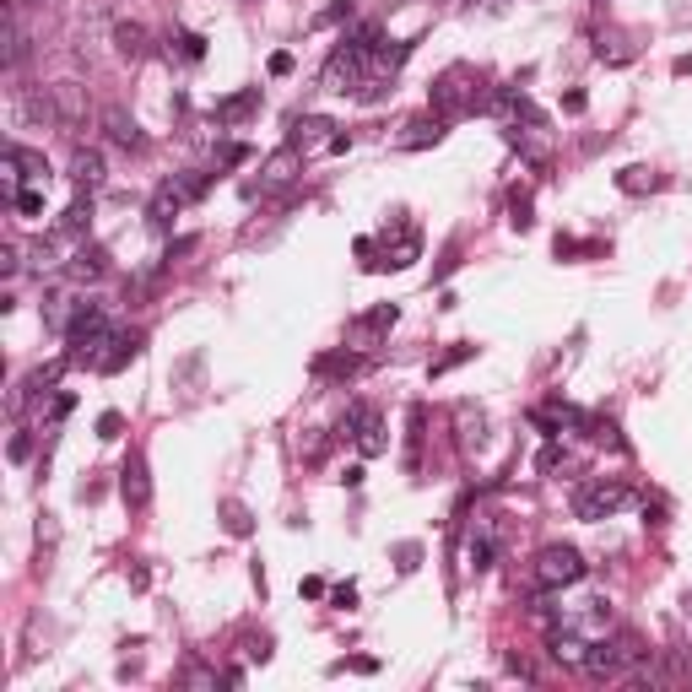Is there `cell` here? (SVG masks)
<instances>
[{"mask_svg":"<svg viewBox=\"0 0 692 692\" xmlns=\"http://www.w3.org/2000/svg\"><path fill=\"white\" fill-rule=\"evenodd\" d=\"M17 211H22V217H38V211H44V190H33V184H28V190H17Z\"/></svg>","mask_w":692,"mask_h":692,"instance_id":"18","label":"cell"},{"mask_svg":"<svg viewBox=\"0 0 692 692\" xmlns=\"http://www.w3.org/2000/svg\"><path fill=\"white\" fill-rule=\"evenodd\" d=\"M184 682H190V687H217V676H211V671H201V665H195V671L184 676Z\"/></svg>","mask_w":692,"mask_h":692,"instance_id":"27","label":"cell"},{"mask_svg":"<svg viewBox=\"0 0 692 692\" xmlns=\"http://www.w3.org/2000/svg\"><path fill=\"white\" fill-rule=\"evenodd\" d=\"M71 179H76V190H82V195H92L103 184V157L92 152V146H82V152L71 157Z\"/></svg>","mask_w":692,"mask_h":692,"instance_id":"8","label":"cell"},{"mask_svg":"<svg viewBox=\"0 0 692 692\" xmlns=\"http://www.w3.org/2000/svg\"><path fill=\"white\" fill-rule=\"evenodd\" d=\"M465 557H471L476 574H482V568H492V557H498V541H492V530H482V536L465 541Z\"/></svg>","mask_w":692,"mask_h":692,"instance_id":"13","label":"cell"},{"mask_svg":"<svg viewBox=\"0 0 692 692\" xmlns=\"http://www.w3.org/2000/svg\"><path fill=\"white\" fill-rule=\"evenodd\" d=\"M179 49H184V60H201V55H206V38H201V33H184Z\"/></svg>","mask_w":692,"mask_h":692,"instance_id":"22","label":"cell"},{"mask_svg":"<svg viewBox=\"0 0 692 692\" xmlns=\"http://www.w3.org/2000/svg\"><path fill=\"white\" fill-rule=\"evenodd\" d=\"M119 492H125L130 509H146V498H152V482H146V460L130 455L125 471H119Z\"/></svg>","mask_w":692,"mask_h":692,"instance_id":"6","label":"cell"},{"mask_svg":"<svg viewBox=\"0 0 692 692\" xmlns=\"http://www.w3.org/2000/svg\"><path fill=\"white\" fill-rule=\"evenodd\" d=\"M184 206V195H179V184H163V190H157L152 195V222H157V228H163V222H173V211H179Z\"/></svg>","mask_w":692,"mask_h":692,"instance_id":"12","label":"cell"},{"mask_svg":"<svg viewBox=\"0 0 692 692\" xmlns=\"http://www.w3.org/2000/svg\"><path fill=\"white\" fill-rule=\"evenodd\" d=\"M390 325H395V303H384V309L357 319V330H363V336H379V330H390Z\"/></svg>","mask_w":692,"mask_h":692,"instance_id":"17","label":"cell"},{"mask_svg":"<svg viewBox=\"0 0 692 692\" xmlns=\"http://www.w3.org/2000/svg\"><path fill=\"white\" fill-rule=\"evenodd\" d=\"M103 130H109V141L125 146V152H136V146H141V125L125 109H103Z\"/></svg>","mask_w":692,"mask_h":692,"instance_id":"9","label":"cell"},{"mask_svg":"<svg viewBox=\"0 0 692 692\" xmlns=\"http://www.w3.org/2000/svg\"><path fill=\"white\" fill-rule=\"evenodd\" d=\"M433 141H444V119H411V125H406V136L401 141H395V146H401V152H422V146H433Z\"/></svg>","mask_w":692,"mask_h":692,"instance_id":"10","label":"cell"},{"mask_svg":"<svg viewBox=\"0 0 692 692\" xmlns=\"http://www.w3.org/2000/svg\"><path fill=\"white\" fill-rule=\"evenodd\" d=\"M119 428H125L119 411H103V417H98V438H119Z\"/></svg>","mask_w":692,"mask_h":692,"instance_id":"21","label":"cell"},{"mask_svg":"<svg viewBox=\"0 0 692 692\" xmlns=\"http://www.w3.org/2000/svg\"><path fill=\"white\" fill-rule=\"evenodd\" d=\"M319 374H357V357H319Z\"/></svg>","mask_w":692,"mask_h":692,"instance_id":"19","label":"cell"},{"mask_svg":"<svg viewBox=\"0 0 692 692\" xmlns=\"http://www.w3.org/2000/svg\"><path fill=\"white\" fill-rule=\"evenodd\" d=\"M584 574H590V563H584L579 547H541L536 563H530L536 590H568V584H579Z\"/></svg>","mask_w":692,"mask_h":692,"instance_id":"1","label":"cell"},{"mask_svg":"<svg viewBox=\"0 0 692 692\" xmlns=\"http://www.w3.org/2000/svg\"><path fill=\"white\" fill-rule=\"evenodd\" d=\"M255 109H260V87H244V92H233V98L217 103V125H244Z\"/></svg>","mask_w":692,"mask_h":692,"instance_id":"7","label":"cell"},{"mask_svg":"<svg viewBox=\"0 0 692 692\" xmlns=\"http://www.w3.org/2000/svg\"><path fill=\"white\" fill-rule=\"evenodd\" d=\"M228 530H233V536H244V530H249V519H244V509H238V503L228 509Z\"/></svg>","mask_w":692,"mask_h":692,"instance_id":"26","label":"cell"},{"mask_svg":"<svg viewBox=\"0 0 692 692\" xmlns=\"http://www.w3.org/2000/svg\"><path fill=\"white\" fill-rule=\"evenodd\" d=\"M341 433L357 438L363 455H384V422H379L374 406H352V411H346V422H341Z\"/></svg>","mask_w":692,"mask_h":692,"instance_id":"4","label":"cell"},{"mask_svg":"<svg viewBox=\"0 0 692 692\" xmlns=\"http://www.w3.org/2000/svg\"><path fill=\"white\" fill-rule=\"evenodd\" d=\"M476 109V87H465V71H449L433 82V114L438 119H455Z\"/></svg>","mask_w":692,"mask_h":692,"instance_id":"3","label":"cell"},{"mask_svg":"<svg viewBox=\"0 0 692 692\" xmlns=\"http://www.w3.org/2000/svg\"><path fill=\"white\" fill-rule=\"evenodd\" d=\"M676 76H692V55H687V60H676Z\"/></svg>","mask_w":692,"mask_h":692,"instance_id":"28","label":"cell"},{"mask_svg":"<svg viewBox=\"0 0 692 692\" xmlns=\"http://www.w3.org/2000/svg\"><path fill=\"white\" fill-rule=\"evenodd\" d=\"M465 357H471V346H455V352H444V357L433 363V374H449V368H460V363H465Z\"/></svg>","mask_w":692,"mask_h":692,"instance_id":"20","label":"cell"},{"mask_svg":"<svg viewBox=\"0 0 692 692\" xmlns=\"http://www.w3.org/2000/svg\"><path fill=\"white\" fill-rule=\"evenodd\" d=\"M109 271V255H103L98 244L92 249H76V260H71V276H103Z\"/></svg>","mask_w":692,"mask_h":692,"instance_id":"14","label":"cell"},{"mask_svg":"<svg viewBox=\"0 0 692 692\" xmlns=\"http://www.w3.org/2000/svg\"><path fill=\"white\" fill-rule=\"evenodd\" d=\"M271 76H292V55H287V49H276V55H271Z\"/></svg>","mask_w":692,"mask_h":692,"instance_id":"25","label":"cell"},{"mask_svg":"<svg viewBox=\"0 0 692 692\" xmlns=\"http://www.w3.org/2000/svg\"><path fill=\"white\" fill-rule=\"evenodd\" d=\"M628 660H633V649L611 644V638H595L579 671H584V676H595V682H606V676H622V665H628Z\"/></svg>","mask_w":692,"mask_h":692,"instance_id":"5","label":"cell"},{"mask_svg":"<svg viewBox=\"0 0 692 692\" xmlns=\"http://www.w3.org/2000/svg\"><path fill=\"white\" fill-rule=\"evenodd\" d=\"M492 109H498L503 119H509V125H519V119H525V125H541V114L530 109V103L519 98V92H498V98H492Z\"/></svg>","mask_w":692,"mask_h":692,"instance_id":"11","label":"cell"},{"mask_svg":"<svg viewBox=\"0 0 692 692\" xmlns=\"http://www.w3.org/2000/svg\"><path fill=\"white\" fill-rule=\"evenodd\" d=\"M17 271H22V260H17V249L6 244V249H0V276H6V282H11V276H17Z\"/></svg>","mask_w":692,"mask_h":692,"instance_id":"24","label":"cell"},{"mask_svg":"<svg viewBox=\"0 0 692 692\" xmlns=\"http://www.w3.org/2000/svg\"><path fill=\"white\" fill-rule=\"evenodd\" d=\"M617 184H622V190H644V184H655V173H649V179H644V168H628Z\"/></svg>","mask_w":692,"mask_h":692,"instance_id":"23","label":"cell"},{"mask_svg":"<svg viewBox=\"0 0 692 692\" xmlns=\"http://www.w3.org/2000/svg\"><path fill=\"white\" fill-rule=\"evenodd\" d=\"M628 498L633 492L622 487V482H584L579 492H574V519H611L617 509H628Z\"/></svg>","mask_w":692,"mask_h":692,"instance_id":"2","label":"cell"},{"mask_svg":"<svg viewBox=\"0 0 692 692\" xmlns=\"http://www.w3.org/2000/svg\"><path fill=\"white\" fill-rule=\"evenodd\" d=\"M0 60L6 65L22 60V33H17V17H11V11H6V28H0Z\"/></svg>","mask_w":692,"mask_h":692,"instance_id":"15","label":"cell"},{"mask_svg":"<svg viewBox=\"0 0 692 692\" xmlns=\"http://www.w3.org/2000/svg\"><path fill=\"white\" fill-rule=\"evenodd\" d=\"M114 38H119V55H130V60H136L141 49H146V33L136 28V22H119V28H114Z\"/></svg>","mask_w":692,"mask_h":692,"instance_id":"16","label":"cell"}]
</instances>
